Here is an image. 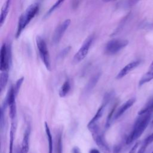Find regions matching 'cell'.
<instances>
[{"instance_id":"1","label":"cell","mask_w":153,"mask_h":153,"mask_svg":"<svg viewBox=\"0 0 153 153\" xmlns=\"http://www.w3.org/2000/svg\"><path fill=\"white\" fill-rule=\"evenodd\" d=\"M152 113L148 112L143 115H140L137 117L134 123L131 131L126 137V143L127 145H130L142 134L150 121Z\"/></svg>"},{"instance_id":"2","label":"cell","mask_w":153,"mask_h":153,"mask_svg":"<svg viewBox=\"0 0 153 153\" xmlns=\"http://www.w3.org/2000/svg\"><path fill=\"white\" fill-rule=\"evenodd\" d=\"M39 11V4L37 3L32 4L30 5L25 10V11L21 14L19 18L16 38H18L22 31L25 29L27 25L30 23L33 17L36 15Z\"/></svg>"},{"instance_id":"3","label":"cell","mask_w":153,"mask_h":153,"mask_svg":"<svg viewBox=\"0 0 153 153\" xmlns=\"http://www.w3.org/2000/svg\"><path fill=\"white\" fill-rule=\"evenodd\" d=\"M87 128L91 132L92 137L99 149L103 153H111L109 145L104 137L103 133L100 131L98 124H96L87 127Z\"/></svg>"},{"instance_id":"4","label":"cell","mask_w":153,"mask_h":153,"mask_svg":"<svg viewBox=\"0 0 153 153\" xmlns=\"http://www.w3.org/2000/svg\"><path fill=\"white\" fill-rule=\"evenodd\" d=\"M36 44L41 59L44 63L46 69L48 71H51L50 57L45 41L42 36H37L36 38Z\"/></svg>"},{"instance_id":"5","label":"cell","mask_w":153,"mask_h":153,"mask_svg":"<svg viewBox=\"0 0 153 153\" xmlns=\"http://www.w3.org/2000/svg\"><path fill=\"white\" fill-rule=\"evenodd\" d=\"M128 44V41L125 39L114 38L109 40L105 45L104 52L106 54L112 56L116 54Z\"/></svg>"},{"instance_id":"6","label":"cell","mask_w":153,"mask_h":153,"mask_svg":"<svg viewBox=\"0 0 153 153\" xmlns=\"http://www.w3.org/2000/svg\"><path fill=\"white\" fill-rule=\"evenodd\" d=\"M94 39V35H90L85 39V40L82 43L81 47L79 48L78 51L75 53L73 57L72 63L74 64H78L85 58L93 44Z\"/></svg>"},{"instance_id":"7","label":"cell","mask_w":153,"mask_h":153,"mask_svg":"<svg viewBox=\"0 0 153 153\" xmlns=\"http://www.w3.org/2000/svg\"><path fill=\"white\" fill-rule=\"evenodd\" d=\"M11 63V50L4 43L1 48L0 53V70L2 71H8Z\"/></svg>"},{"instance_id":"8","label":"cell","mask_w":153,"mask_h":153,"mask_svg":"<svg viewBox=\"0 0 153 153\" xmlns=\"http://www.w3.org/2000/svg\"><path fill=\"white\" fill-rule=\"evenodd\" d=\"M71 23V20L69 19H66L56 28L52 36V43L54 45L58 44L60 42Z\"/></svg>"},{"instance_id":"9","label":"cell","mask_w":153,"mask_h":153,"mask_svg":"<svg viewBox=\"0 0 153 153\" xmlns=\"http://www.w3.org/2000/svg\"><path fill=\"white\" fill-rule=\"evenodd\" d=\"M31 132V126L30 123H27L25 130L22 142L21 144L20 150L22 153H27L29 150V140Z\"/></svg>"},{"instance_id":"10","label":"cell","mask_w":153,"mask_h":153,"mask_svg":"<svg viewBox=\"0 0 153 153\" xmlns=\"http://www.w3.org/2000/svg\"><path fill=\"white\" fill-rule=\"evenodd\" d=\"M140 60H134L133 62H130L127 65H126L124 67H123L120 71L118 73L116 78L119 79H121L122 78L124 77L126 75H127L129 72H130L131 71H133L134 69L137 68L140 63Z\"/></svg>"},{"instance_id":"11","label":"cell","mask_w":153,"mask_h":153,"mask_svg":"<svg viewBox=\"0 0 153 153\" xmlns=\"http://www.w3.org/2000/svg\"><path fill=\"white\" fill-rule=\"evenodd\" d=\"M135 101H136V99L134 97H132L127 100L126 102H124L123 105H121L114 114L113 121L117 120L121 116H122L126 111H127L131 106L133 105Z\"/></svg>"},{"instance_id":"12","label":"cell","mask_w":153,"mask_h":153,"mask_svg":"<svg viewBox=\"0 0 153 153\" xmlns=\"http://www.w3.org/2000/svg\"><path fill=\"white\" fill-rule=\"evenodd\" d=\"M101 76V73L100 72H96L88 80L87 82L84 89V94L85 95H87L91 92L94 87L96 85L98 82Z\"/></svg>"},{"instance_id":"13","label":"cell","mask_w":153,"mask_h":153,"mask_svg":"<svg viewBox=\"0 0 153 153\" xmlns=\"http://www.w3.org/2000/svg\"><path fill=\"white\" fill-rule=\"evenodd\" d=\"M17 119L16 118L11 120L10 131V143H9V153H13V145L15 137V133L17 129Z\"/></svg>"},{"instance_id":"14","label":"cell","mask_w":153,"mask_h":153,"mask_svg":"<svg viewBox=\"0 0 153 153\" xmlns=\"http://www.w3.org/2000/svg\"><path fill=\"white\" fill-rule=\"evenodd\" d=\"M106 106V105L102 103L101 106L99 108V109H97L96 114L93 116V117L91 118V120L88 122L87 127H89L91 126H93L94 124H97L99 120L102 118L103 114V112L105 110V107Z\"/></svg>"},{"instance_id":"15","label":"cell","mask_w":153,"mask_h":153,"mask_svg":"<svg viewBox=\"0 0 153 153\" xmlns=\"http://www.w3.org/2000/svg\"><path fill=\"white\" fill-rule=\"evenodd\" d=\"M153 79V61L149 66L148 71L141 77L139 82V85L140 87L144 84L148 82Z\"/></svg>"},{"instance_id":"16","label":"cell","mask_w":153,"mask_h":153,"mask_svg":"<svg viewBox=\"0 0 153 153\" xmlns=\"http://www.w3.org/2000/svg\"><path fill=\"white\" fill-rule=\"evenodd\" d=\"M12 0H7L5 3L4 4L2 10H1V17H0V24H1V26H2V25L4 24L7 16L9 12V9H10V4L11 3Z\"/></svg>"},{"instance_id":"17","label":"cell","mask_w":153,"mask_h":153,"mask_svg":"<svg viewBox=\"0 0 153 153\" xmlns=\"http://www.w3.org/2000/svg\"><path fill=\"white\" fill-rule=\"evenodd\" d=\"M71 89V82L69 79H66L60 87L59 91V95L60 97H65L70 91Z\"/></svg>"},{"instance_id":"18","label":"cell","mask_w":153,"mask_h":153,"mask_svg":"<svg viewBox=\"0 0 153 153\" xmlns=\"http://www.w3.org/2000/svg\"><path fill=\"white\" fill-rule=\"evenodd\" d=\"M45 126V133L48 140V153H53V137L51 133V131L50 129V127L47 124V122H45L44 123Z\"/></svg>"},{"instance_id":"19","label":"cell","mask_w":153,"mask_h":153,"mask_svg":"<svg viewBox=\"0 0 153 153\" xmlns=\"http://www.w3.org/2000/svg\"><path fill=\"white\" fill-rule=\"evenodd\" d=\"M56 153H63V142H62V133L61 130H59L56 135Z\"/></svg>"},{"instance_id":"20","label":"cell","mask_w":153,"mask_h":153,"mask_svg":"<svg viewBox=\"0 0 153 153\" xmlns=\"http://www.w3.org/2000/svg\"><path fill=\"white\" fill-rule=\"evenodd\" d=\"M148 112H153V97L138 112V115H143Z\"/></svg>"},{"instance_id":"21","label":"cell","mask_w":153,"mask_h":153,"mask_svg":"<svg viewBox=\"0 0 153 153\" xmlns=\"http://www.w3.org/2000/svg\"><path fill=\"white\" fill-rule=\"evenodd\" d=\"M8 81V71H2L0 75V90L1 92L5 88Z\"/></svg>"},{"instance_id":"22","label":"cell","mask_w":153,"mask_h":153,"mask_svg":"<svg viewBox=\"0 0 153 153\" xmlns=\"http://www.w3.org/2000/svg\"><path fill=\"white\" fill-rule=\"evenodd\" d=\"M116 106H117V104L114 105V106L112 107V109L110 111V112L107 117L106 123H105V128H108L111 125L112 121H113V118H114V115L115 114V110Z\"/></svg>"},{"instance_id":"23","label":"cell","mask_w":153,"mask_h":153,"mask_svg":"<svg viewBox=\"0 0 153 153\" xmlns=\"http://www.w3.org/2000/svg\"><path fill=\"white\" fill-rule=\"evenodd\" d=\"M65 1V0H57L55 4L54 5H53V6L48 10V11H47L46 16H48L50 14H51L55 10H56L58 7H59V6Z\"/></svg>"},{"instance_id":"24","label":"cell","mask_w":153,"mask_h":153,"mask_svg":"<svg viewBox=\"0 0 153 153\" xmlns=\"http://www.w3.org/2000/svg\"><path fill=\"white\" fill-rule=\"evenodd\" d=\"M71 50V46H68L63 48L59 54L58 55V59H64L70 52Z\"/></svg>"},{"instance_id":"25","label":"cell","mask_w":153,"mask_h":153,"mask_svg":"<svg viewBox=\"0 0 153 153\" xmlns=\"http://www.w3.org/2000/svg\"><path fill=\"white\" fill-rule=\"evenodd\" d=\"M114 93L112 91L106 93L104 95L102 103H105L107 105L108 103L109 102V101L112 99V97L114 96Z\"/></svg>"},{"instance_id":"26","label":"cell","mask_w":153,"mask_h":153,"mask_svg":"<svg viewBox=\"0 0 153 153\" xmlns=\"http://www.w3.org/2000/svg\"><path fill=\"white\" fill-rule=\"evenodd\" d=\"M23 81H24V77L22 76V77L19 78L17 79V81H16V82L15 86H14V87L15 92H16L17 95V94H18V93H19V91L20 90V87H21V86H22V85L23 84Z\"/></svg>"},{"instance_id":"27","label":"cell","mask_w":153,"mask_h":153,"mask_svg":"<svg viewBox=\"0 0 153 153\" xmlns=\"http://www.w3.org/2000/svg\"><path fill=\"white\" fill-rule=\"evenodd\" d=\"M141 0H126V5L127 7H131L137 4Z\"/></svg>"},{"instance_id":"28","label":"cell","mask_w":153,"mask_h":153,"mask_svg":"<svg viewBox=\"0 0 153 153\" xmlns=\"http://www.w3.org/2000/svg\"><path fill=\"white\" fill-rule=\"evenodd\" d=\"M153 142V133H152L149 136H148L143 141V143H145V144H146L147 145H148L149 144H150L151 143H152Z\"/></svg>"},{"instance_id":"29","label":"cell","mask_w":153,"mask_h":153,"mask_svg":"<svg viewBox=\"0 0 153 153\" xmlns=\"http://www.w3.org/2000/svg\"><path fill=\"white\" fill-rule=\"evenodd\" d=\"M122 149V146L121 145H116L114 146L113 153H120Z\"/></svg>"},{"instance_id":"30","label":"cell","mask_w":153,"mask_h":153,"mask_svg":"<svg viewBox=\"0 0 153 153\" xmlns=\"http://www.w3.org/2000/svg\"><path fill=\"white\" fill-rule=\"evenodd\" d=\"M139 142H137L134 145V146H133V147L131 148V149H130V151H129L128 153H136V150L139 146Z\"/></svg>"},{"instance_id":"31","label":"cell","mask_w":153,"mask_h":153,"mask_svg":"<svg viewBox=\"0 0 153 153\" xmlns=\"http://www.w3.org/2000/svg\"><path fill=\"white\" fill-rule=\"evenodd\" d=\"M147 146H148V145H147L146 144H145V143L143 142L142 146H140V148H139V149L138 150V151L137 152V153H144L145 151V150H146V148Z\"/></svg>"},{"instance_id":"32","label":"cell","mask_w":153,"mask_h":153,"mask_svg":"<svg viewBox=\"0 0 153 153\" xmlns=\"http://www.w3.org/2000/svg\"><path fill=\"white\" fill-rule=\"evenodd\" d=\"M72 153H81V151L78 146H74L72 149Z\"/></svg>"},{"instance_id":"33","label":"cell","mask_w":153,"mask_h":153,"mask_svg":"<svg viewBox=\"0 0 153 153\" xmlns=\"http://www.w3.org/2000/svg\"><path fill=\"white\" fill-rule=\"evenodd\" d=\"M88 153H100V152L99 150H98L96 148H92L89 151Z\"/></svg>"},{"instance_id":"34","label":"cell","mask_w":153,"mask_h":153,"mask_svg":"<svg viewBox=\"0 0 153 153\" xmlns=\"http://www.w3.org/2000/svg\"><path fill=\"white\" fill-rule=\"evenodd\" d=\"M102 1L105 2H112V1H114L116 0H102Z\"/></svg>"},{"instance_id":"35","label":"cell","mask_w":153,"mask_h":153,"mask_svg":"<svg viewBox=\"0 0 153 153\" xmlns=\"http://www.w3.org/2000/svg\"><path fill=\"white\" fill-rule=\"evenodd\" d=\"M151 127H153V120H152V122H151Z\"/></svg>"},{"instance_id":"36","label":"cell","mask_w":153,"mask_h":153,"mask_svg":"<svg viewBox=\"0 0 153 153\" xmlns=\"http://www.w3.org/2000/svg\"><path fill=\"white\" fill-rule=\"evenodd\" d=\"M19 153H22V151H21V150H20V151H19Z\"/></svg>"},{"instance_id":"37","label":"cell","mask_w":153,"mask_h":153,"mask_svg":"<svg viewBox=\"0 0 153 153\" xmlns=\"http://www.w3.org/2000/svg\"><path fill=\"white\" fill-rule=\"evenodd\" d=\"M152 153H153V152H152Z\"/></svg>"}]
</instances>
